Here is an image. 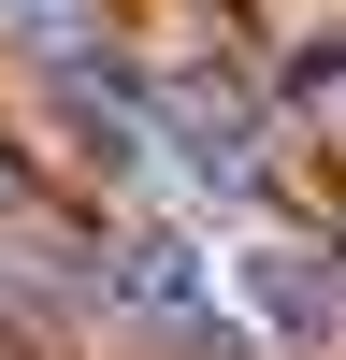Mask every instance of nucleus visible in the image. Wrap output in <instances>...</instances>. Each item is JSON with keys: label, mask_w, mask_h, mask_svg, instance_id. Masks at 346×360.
Wrapping results in <instances>:
<instances>
[{"label": "nucleus", "mask_w": 346, "mask_h": 360, "mask_svg": "<svg viewBox=\"0 0 346 360\" xmlns=\"http://www.w3.org/2000/svg\"><path fill=\"white\" fill-rule=\"evenodd\" d=\"M231 288H245V317L288 332V346H332V332H346V274H317V245H245Z\"/></svg>", "instance_id": "obj_3"}, {"label": "nucleus", "mask_w": 346, "mask_h": 360, "mask_svg": "<svg viewBox=\"0 0 346 360\" xmlns=\"http://www.w3.org/2000/svg\"><path fill=\"white\" fill-rule=\"evenodd\" d=\"M303 101L332 115V144H346V29H332V44H303Z\"/></svg>", "instance_id": "obj_4"}, {"label": "nucleus", "mask_w": 346, "mask_h": 360, "mask_svg": "<svg viewBox=\"0 0 346 360\" xmlns=\"http://www.w3.org/2000/svg\"><path fill=\"white\" fill-rule=\"evenodd\" d=\"M101 288L130 317H159V332H217V259H202L188 231H130V245L101 259Z\"/></svg>", "instance_id": "obj_2"}, {"label": "nucleus", "mask_w": 346, "mask_h": 360, "mask_svg": "<svg viewBox=\"0 0 346 360\" xmlns=\"http://www.w3.org/2000/svg\"><path fill=\"white\" fill-rule=\"evenodd\" d=\"M159 144L202 173V188H260V115H245V86L231 72H159Z\"/></svg>", "instance_id": "obj_1"}]
</instances>
